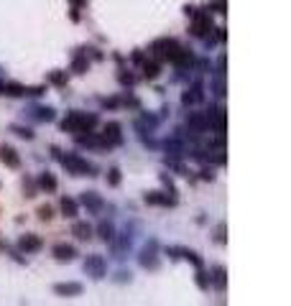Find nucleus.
Here are the masks:
<instances>
[{"instance_id": "obj_3", "label": "nucleus", "mask_w": 291, "mask_h": 306, "mask_svg": "<svg viewBox=\"0 0 291 306\" xmlns=\"http://www.w3.org/2000/svg\"><path fill=\"white\" fill-rule=\"evenodd\" d=\"M84 273L92 276V278H105V273H107L105 258H102V255H87V260H84Z\"/></svg>"}, {"instance_id": "obj_2", "label": "nucleus", "mask_w": 291, "mask_h": 306, "mask_svg": "<svg viewBox=\"0 0 291 306\" xmlns=\"http://www.w3.org/2000/svg\"><path fill=\"white\" fill-rule=\"evenodd\" d=\"M54 153L59 156V161L64 163L66 171H72L74 176H95V166L89 163L87 158H82L79 153H66V156H61V153L54 148Z\"/></svg>"}, {"instance_id": "obj_16", "label": "nucleus", "mask_w": 291, "mask_h": 306, "mask_svg": "<svg viewBox=\"0 0 291 306\" xmlns=\"http://www.w3.org/2000/svg\"><path fill=\"white\" fill-rule=\"evenodd\" d=\"M72 235L77 240H89V237H92V227H89L87 222H74L72 225Z\"/></svg>"}, {"instance_id": "obj_34", "label": "nucleus", "mask_w": 291, "mask_h": 306, "mask_svg": "<svg viewBox=\"0 0 291 306\" xmlns=\"http://www.w3.org/2000/svg\"><path fill=\"white\" fill-rule=\"evenodd\" d=\"M102 105H105V107H118V105H120V100L110 97V100H102Z\"/></svg>"}, {"instance_id": "obj_29", "label": "nucleus", "mask_w": 291, "mask_h": 306, "mask_svg": "<svg viewBox=\"0 0 291 306\" xmlns=\"http://www.w3.org/2000/svg\"><path fill=\"white\" fill-rule=\"evenodd\" d=\"M182 255L189 260V263H194L197 268H202V260H199V255H197V253H192V250H182Z\"/></svg>"}, {"instance_id": "obj_36", "label": "nucleus", "mask_w": 291, "mask_h": 306, "mask_svg": "<svg viewBox=\"0 0 291 306\" xmlns=\"http://www.w3.org/2000/svg\"><path fill=\"white\" fill-rule=\"evenodd\" d=\"M166 253H169V255H171V258H179V255H182V250H179V248H169V250H166Z\"/></svg>"}, {"instance_id": "obj_1", "label": "nucleus", "mask_w": 291, "mask_h": 306, "mask_svg": "<svg viewBox=\"0 0 291 306\" xmlns=\"http://www.w3.org/2000/svg\"><path fill=\"white\" fill-rule=\"evenodd\" d=\"M97 125V115L92 113H79V110H72L61 120V130H72V133H87V130H92Z\"/></svg>"}, {"instance_id": "obj_21", "label": "nucleus", "mask_w": 291, "mask_h": 306, "mask_svg": "<svg viewBox=\"0 0 291 306\" xmlns=\"http://www.w3.org/2000/svg\"><path fill=\"white\" fill-rule=\"evenodd\" d=\"M38 186L46 189V191H56V179L46 171V173H41V176H38Z\"/></svg>"}, {"instance_id": "obj_22", "label": "nucleus", "mask_w": 291, "mask_h": 306, "mask_svg": "<svg viewBox=\"0 0 291 306\" xmlns=\"http://www.w3.org/2000/svg\"><path fill=\"white\" fill-rule=\"evenodd\" d=\"M164 148L171 153L174 158H179V156H182V153H184V146L179 143V138H171V141H166V143H164Z\"/></svg>"}, {"instance_id": "obj_4", "label": "nucleus", "mask_w": 291, "mask_h": 306, "mask_svg": "<svg viewBox=\"0 0 291 306\" xmlns=\"http://www.w3.org/2000/svg\"><path fill=\"white\" fill-rule=\"evenodd\" d=\"M176 49H179V43L174 38H159V41L153 43V54L159 56V59H169V61L176 54Z\"/></svg>"}, {"instance_id": "obj_30", "label": "nucleus", "mask_w": 291, "mask_h": 306, "mask_svg": "<svg viewBox=\"0 0 291 306\" xmlns=\"http://www.w3.org/2000/svg\"><path fill=\"white\" fill-rule=\"evenodd\" d=\"M212 90H215V95H217V97H222V95H225V82H222V77L212 82Z\"/></svg>"}, {"instance_id": "obj_39", "label": "nucleus", "mask_w": 291, "mask_h": 306, "mask_svg": "<svg viewBox=\"0 0 291 306\" xmlns=\"http://www.w3.org/2000/svg\"><path fill=\"white\" fill-rule=\"evenodd\" d=\"M84 3V0H74V5H82Z\"/></svg>"}, {"instance_id": "obj_33", "label": "nucleus", "mask_w": 291, "mask_h": 306, "mask_svg": "<svg viewBox=\"0 0 291 306\" xmlns=\"http://www.w3.org/2000/svg\"><path fill=\"white\" fill-rule=\"evenodd\" d=\"M215 240H217V243H225V225H220V227H217V235H215Z\"/></svg>"}, {"instance_id": "obj_24", "label": "nucleus", "mask_w": 291, "mask_h": 306, "mask_svg": "<svg viewBox=\"0 0 291 306\" xmlns=\"http://www.w3.org/2000/svg\"><path fill=\"white\" fill-rule=\"evenodd\" d=\"M10 130H13V133H15V136H20V138H26V141H31V138H33V130H31V128H23V125H13Z\"/></svg>"}, {"instance_id": "obj_35", "label": "nucleus", "mask_w": 291, "mask_h": 306, "mask_svg": "<svg viewBox=\"0 0 291 306\" xmlns=\"http://www.w3.org/2000/svg\"><path fill=\"white\" fill-rule=\"evenodd\" d=\"M120 82L123 84H133V82H136V77H133V74H120Z\"/></svg>"}, {"instance_id": "obj_31", "label": "nucleus", "mask_w": 291, "mask_h": 306, "mask_svg": "<svg viewBox=\"0 0 291 306\" xmlns=\"http://www.w3.org/2000/svg\"><path fill=\"white\" fill-rule=\"evenodd\" d=\"M49 82H54V84H64V82H66V74H64V72H54V74H49Z\"/></svg>"}, {"instance_id": "obj_6", "label": "nucleus", "mask_w": 291, "mask_h": 306, "mask_svg": "<svg viewBox=\"0 0 291 306\" xmlns=\"http://www.w3.org/2000/svg\"><path fill=\"white\" fill-rule=\"evenodd\" d=\"M194 15V26H192V33L194 36H207V31H212V18L210 13H192Z\"/></svg>"}, {"instance_id": "obj_11", "label": "nucleus", "mask_w": 291, "mask_h": 306, "mask_svg": "<svg viewBox=\"0 0 291 306\" xmlns=\"http://www.w3.org/2000/svg\"><path fill=\"white\" fill-rule=\"evenodd\" d=\"M0 161H3L5 166H10V168H18V166H20L18 153H15L10 146H0Z\"/></svg>"}, {"instance_id": "obj_38", "label": "nucleus", "mask_w": 291, "mask_h": 306, "mask_svg": "<svg viewBox=\"0 0 291 306\" xmlns=\"http://www.w3.org/2000/svg\"><path fill=\"white\" fill-rule=\"evenodd\" d=\"M202 179H205V181H212V171L205 168V171H202Z\"/></svg>"}, {"instance_id": "obj_37", "label": "nucleus", "mask_w": 291, "mask_h": 306, "mask_svg": "<svg viewBox=\"0 0 291 306\" xmlns=\"http://www.w3.org/2000/svg\"><path fill=\"white\" fill-rule=\"evenodd\" d=\"M215 8H217V13H225V0H220V3H215Z\"/></svg>"}, {"instance_id": "obj_14", "label": "nucleus", "mask_w": 291, "mask_h": 306, "mask_svg": "<svg viewBox=\"0 0 291 306\" xmlns=\"http://www.w3.org/2000/svg\"><path fill=\"white\" fill-rule=\"evenodd\" d=\"M187 125H189L192 130H197V133L207 130V118H205V113H189V115H187Z\"/></svg>"}, {"instance_id": "obj_15", "label": "nucleus", "mask_w": 291, "mask_h": 306, "mask_svg": "<svg viewBox=\"0 0 291 306\" xmlns=\"http://www.w3.org/2000/svg\"><path fill=\"white\" fill-rule=\"evenodd\" d=\"M74 255H77V250H74L72 245H66V243L54 245V258H56V260H72Z\"/></svg>"}, {"instance_id": "obj_19", "label": "nucleus", "mask_w": 291, "mask_h": 306, "mask_svg": "<svg viewBox=\"0 0 291 306\" xmlns=\"http://www.w3.org/2000/svg\"><path fill=\"white\" fill-rule=\"evenodd\" d=\"M61 212H64V217H72V220H74V217L79 214V207H77L74 199H66V196H64V199H61Z\"/></svg>"}, {"instance_id": "obj_28", "label": "nucleus", "mask_w": 291, "mask_h": 306, "mask_svg": "<svg viewBox=\"0 0 291 306\" xmlns=\"http://www.w3.org/2000/svg\"><path fill=\"white\" fill-rule=\"evenodd\" d=\"M51 217H54V212H51L49 204H46V207H38V220H41V222H49Z\"/></svg>"}, {"instance_id": "obj_9", "label": "nucleus", "mask_w": 291, "mask_h": 306, "mask_svg": "<svg viewBox=\"0 0 291 306\" xmlns=\"http://www.w3.org/2000/svg\"><path fill=\"white\" fill-rule=\"evenodd\" d=\"M43 248V240L38 237V235H20V240H18V250H23V253H38Z\"/></svg>"}, {"instance_id": "obj_7", "label": "nucleus", "mask_w": 291, "mask_h": 306, "mask_svg": "<svg viewBox=\"0 0 291 306\" xmlns=\"http://www.w3.org/2000/svg\"><path fill=\"white\" fill-rule=\"evenodd\" d=\"M79 202H82V207H87V212H92V214L102 212V207H105L102 196H100L97 191H84V194L79 196Z\"/></svg>"}, {"instance_id": "obj_25", "label": "nucleus", "mask_w": 291, "mask_h": 306, "mask_svg": "<svg viewBox=\"0 0 291 306\" xmlns=\"http://www.w3.org/2000/svg\"><path fill=\"white\" fill-rule=\"evenodd\" d=\"M143 74H146V79H156L159 77V64H143Z\"/></svg>"}, {"instance_id": "obj_32", "label": "nucleus", "mask_w": 291, "mask_h": 306, "mask_svg": "<svg viewBox=\"0 0 291 306\" xmlns=\"http://www.w3.org/2000/svg\"><path fill=\"white\" fill-rule=\"evenodd\" d=\"M217 77H225V56H220L217 61Z\"/></svg>"}, {"instance_id": "obj_23", "label": "nucleus", "mask_w": 291, "mask_h": 306, "mask_svg": "<svg viewBox=\"0 0 291 306\" xmlns=\"http://www.w3.org/2000/svg\"><path fill=\"white\" fill-rule=\"evenodd\" d=\"M89 69V61L84 59V54H77L74 56V61H72V72H77V74H84Z\"/></svg>"}, {"instance_id": "obj_18", "label": "nucleus", "mask_w": 291, "mask_h": 306, "mask_svg": "<svg viewBox=\"0 0 291 306\" xmlns=\"http://www.w3.org/2000/svg\"><path fill=\"white\" fill-rule=\"evenodd\" d=\"M210 283H212V286L217 289V291H225V268H215L212 271V278H210Z\"/></svg>"}, {"instance_id": "obj_17", "label": "nucleus", "mask_w": 291, "mask_h": 306, "mask_svg": "<svg viewBox=\"0 0 291 306\" xmlns=\"http://www.w3.org/2000/svg\"><path fill=\"white\" fill-rule=\"evenodd\" d=\"M97 232H100V237L105 240V243H115V227H113V222H100Z\"/></svg>"}, {"instance_id": "obj_8", "label": "nucleus", "mask_w": 291, "mask_h": 306, "mask_svg": "<svg viewBox=\"0 0 291 306\" xmlns=\"http://www.w3.org/2000/svg\"><path fill=\"white\" fill-rule=\"evenodd\" d=\"M102 143L110 146H120L123 143V133H120V123H107L105 125V133H102Z\"/></svg>"}, {"instance_id": "obj_27", "label": "nucleus", "mask_w": 291, "mask_h": 306, "mask_svg": "<svg viewBox=\"0 0 291 306\" xmlns=\"http://www.w3.org/2000/svg\"><path fill=\"white\" fill-rule=\"evenodd\" d=\"M197 286H199V289H205V291L210 289V276H207L205 271H197Z\"/></svg>"}, {"instance_id": "obj_10", "label": "nucleus", "mask_w": 291, "mask_h": 306, "mask_svg": "<svg viewBox=\"0 0 291 306\" xmlns=\"http://www.w3.org/2000/svg\"><path fill=\"white\" fill-rule=\"evenodd\" d=\"M202 100H205V87H202V82H194L189 90L184 92V97H182L184 105H194V102H202Z\"/></svg>"}, {"instance_id": "obj_20", "label": "nucleus", "mask_w": 291, "mask_h": 306, "mask_svg": "<svg viewBox=\"0 0 291 306\" xmlns=\"http://www.w3.org/2000/svg\"><path fill=\"white\" fill-rule=\"evenodd\" d=\"M33 118L36 120H41V123H49V120H54V110L51 107H33Z\"/></svg>"}, {"instance_id": "obj_13", "label": "nucleus", "mask_w": 291, "mask_h": 306, "mask_svg": "<svg viewBox=\"0 0 291 306\" xmlns=\"http://www.w3.org/2000/svg\"><path fill=\"white\" fill-rule=\"evenodd\" d=\"M54 294H59V296H79L82 294V283H56Z\"/></svg>"}, {"instance_id": "obj_12", "label": "nucleus", "mask_w": 291, "mask_h": 306, "mask_svg": "<svg viewBox=\"0 0 291 306\" xmlns=\"http://www.w3.org/2000/svg\"><path fill=\"white\" fill-rule=\"evenodd\" d=\"M146 202H148V204H161V207H174V204H176L174 196H166V194H161V191H148V194H146Z\"/></svg>"}, {"instance_id": "obj_5", "label": "nucleus", "mask_w": 291, "mask_h": 306, "mask_svg": "<svg viewBox=\"0 0 291 306\" xmlns=\"http://www.w3.org/2000/svg\"><path fill=\"white\" fill-rule=\"evenodd\" d=\"M156 248H159V243L156 240H151V243L141 250V266L143 268H151V271H156L159 268V258H156Z\"/></svg>"}, {"instance_id": "obj_26", "label": "nucleus", "mask_w": 291, "mask_h": 306, "mask_svg": "<svg viewBox=\"0 0 291 306\" xmlns=\"http://www.w3.org/2000/svg\"><path fill=\"white\" fill-rule=\"evenodd\" d=\"M107 184L110 186H118L120 184V168H110L107 171Z\"/></svg>"}]
</instances>
